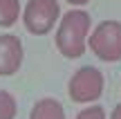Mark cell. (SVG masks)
<instances>
[{
	"mask_svg": "<svg viewBox=\"0 0 121 119\" xmlns=\"http://www.w3.org/2000/svg\"><path fill=\"white\" fill-rule=\"evenodd\" d=\"M90 25H92V18L83 9H69L67 13L60 16L54 40H56V49L65 58H78L85 54Z\"/></svg>",
	"mask_w": 121,
	"mask_h": 119,
	"instance_id": "1",
	"label": "cell"
},
{
	"mask_svg": "<svg viewBox=\"0 0 121 119\" xmlns=\"http://www.w3.org/2000/svg\"><path fill=\"white\" fill-rule=\"evenodd\" d=\"M87 47L105 63L121 61V20H103L90 31Z\"/></svg>",
	"mask_w": 121,
	"mask_h": 119,
	"instance_id": "2",
	"label": "cell"
},
{
	"mask_svg": "<svg viewBox=\"0 0 121 119\" xmlns=\"http://www.w3.org/2000/svg\"><path fill=\"white\" fill-rule=\"evenodd\" d=\"M60 16L63 13L58 0H29L22 9V25L29 34L45 36L54 29Z\"/></svg>",
	"mask_w": 121,
	"mask_h": 119,
	"instance_id": "3",
	"label": "cell"
},
{
	"mask_svg": "<svg viewBox=\"0 0 121 119\" xmlns=\"http://www.w3.org/2000/svg\"><path fill=\"white\" fill-rule=\"evenodd\" d=\"M103 85H105L103 72L92 65H85L72 74L67 83V94L74 103H94L103 94Z\"/></svg>",
	"mask_w": 121,
	"mask_h": 119,
	"instance_id": "4",
	"label": "cell"
},
{
	"mask_svg": "<svg viewBox=\"0 0 121 119\" xmlns=\"http://www.w3.org/2000/svg\"><path fill=\"white\" fill-rule=\"evenodd\" d=\"M25 52L16 34H0V76H11L20 70Z\"/></svg>",
	"mask_w": 121,
	"mask_h": 119,
	"instance_id": "5",
	"label": "cell"
},
{
	"mask_svg": "<svg viewBox=\"0 0 121 119\" xmlns=\"http://www.w3.org/2000/svg\"><path fill=\"white\" fill-rule=\"evenodd\" d=\"M29 119H65V108L52 97H43L31 106Z\"/></svg>",
	"mask_w": 121,
	"mask_h": 119,
	"instance_id": "6",
	"label": "cell"
},
{
	"mask_svg": "<svg viewBox=\"0 0 121 119\" xmlns=\"http://www.w3.org/2000/svg\"><path fill=\"white\" fill-rule=\"evenodd\" d=\"M22 18L20 0H0V27H13Z\"/></svg>",
	"mask_w": 121,
	"mask_h": 119,
	"instance_id": "7",
	"label": "cell"
},
{
	"mask_svg": "<svg viewBox=\"0 0 121 119\" xmlns=\"http://www.w3.org/2000/svg\"><path fill=\"white\" fill-rule=\"evenodd\" d=\"M16 97L9 90H0V119H16Z\"/></svg>",
	"mask_w": 121,
	"mask_h": 119,
	"instance_id": "8",
	"label": "cell"
},
{
	"mask_svg": "<svg viewBox=\"0 0 121 119\" xmlns=\"http://www.w3.org/2000/svg\"><path fill=\"white\" fill-rule=\"evenodd\" d=\"M76 119H108L103 106H87L76 115Z\"/></svg>",
	"mask_w": 121,
	"mask_h": 119,
	"instance_id": "9",
	"label": "cell"
},
{
	"mask_svg": "<svg viewBox=\"0 0 121 119\" xmlns=\"http://www.w3.org/2000/svg\"><path fill=\"white\" fill-rule=\"evenodd\" d=\"M110 119H121V103L112 108V112H110Z\"/></svg>",
	"mask_w": 121,
	"mask_h": 119,
	"instance_id": "10",
	"label": "cell"
},
{
	"mask_svg": "<svg viewBox=\"0 0 121 119\" xmlns=\"http://www.w3.org/2000/svg\"><path fill=\"white\" fill-rule=\"evenodd\" d=\"M65 2L74 4V7H83V4H87V2H90V0H65Z\"/></svg>",
	"mask_w": 121,
	"mask_h": 119,
	"instance_id": "11",
	"label": "cell"
}]
</instances>
